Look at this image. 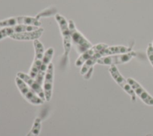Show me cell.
Instances as JSON below:
<instances>
[{
  "mask_svg": "<svg viewBox=\"0 0 153 136\" xmlns=\"http://www.w3.org/2000/svg\"><path fill=\"white\" fill-rule=\"evenodd\" d=\"M55 20L59 25L60 34L62 37L63 47L64 49V52L62 57V63L63 64H65L68 61V55L72 46V41L70 30L69 29L68 21L64 16L59 14H56L55 15Z\"/></svg>",
  "mask_w": 153,
  "mask_h": 136,
  "instance_id": "6da1fadb",
  "label": "cell"
},
{
  "mask_svg": "<svg viewBox=\"0 0 153 136\" xmlns=\"http://www.w3.org/2000/svg\"><path fill=\"white\" fill-rule=\"evenodd\" d=\"M69 29L71 37L72 45H74L76 52L78 54H81L90 48L93 45L84 36V35L79 32L72 20H68Z\"/></svg>",
  "mask_w": 153,
  "mask_h": 136,
  "instance_id": "7a4b0ae2",
  "label": "cell"
},
{
  "mask_svg": "<svg viewBox=\"0 0 153 136\" xmlns=\"http://www.w3.org/2000/svg\"><path fill=\"white\" fill-rule=\"evenodd\" d=\"M19 24L40 27L41 26V22L36 17L31 16H15L0 20V27L1 28Z\"/></svg>",
  "mask_w": 153,
  "mask_h": 136,
  "instance_id": "3957f363",
  "label": "cell"
},
{
  "mask_svg": "<svg viewBox=\"0 0 153 136\" xmlns=\"http://www.w3.org/2000/svg\"><path fill=\"white\" fill-rule=\"evenodd\" d=\"M15 82L20 94L29 103L33 105H41L44 101L42 100L22 79L16 76Z\"/></svg>",
  "mask_w": 153,
  "mask_h": 136,
  "instance_id": "277c9868",
  "label": "cell"
},
{
  "mask_svg": "<svg viewBox=\"0 0 153 136\" xmlns=\"http://www.w3.org/2000/svg\"><path fill=\"white\" fill-rule=\"evenodd\" d=\"M137 55L136 52L133 51H131L129 52L114 54L108 56L101 57L98 59L97 63L102 65H116L121 64L128 62L131 60L132 58L136 57Z\"/></svg>",
  "mask_w": 153,
  "mask_h": 136,
  "instance_id": "5b68a950",
  "label": "cell"
},
{
  "mask_svg": "<svg viewBox=\"0 0 153 136\" xmlns=\"http://www.w3.org/2000/svg\"><path fill=\"white\" fill-rule=\"evenodd\" d=\"M35 55L33 63L30 68L29 75L33 78H35L39 70L44 55V48L43 44L38 39L33 41Z\"/></svg>",
  "mask_w": 153,
  "mask_h": 136,
  "instance_id": "8992f818",
  "label": "cell"
},
{
  "mask_svg": "<svg viewBox=\"0 0 153 136\" xmlns=\"http://www.w3.org/2000/svg\"><path fill=\"white\" fill-rule=\"evenodd\" d=\"M109 72L114 79V80L117 83V84L128 94L130 97L132 102H135L136 100V94L132 89L131 86L128 84L127 80H126L123 75L119 72L118 68L115 65H112L109 69Z\"/></svg>",
  "mask_w": 153,
  "mask_h": 136,
  "instance_id": "52a82bcc",
  "label": "cell"
},
{
  "mask_svg": "<svg viewBox=\"0 0 153 136\" xmlns=\"http://www.w3.org/2000/svg\"><path fill=\"white\" fill-rule=\"evenodd\" d=\"M132 89L139 98L146 104L153 106V97H152L136 80L131 78L127 79Z\"/></svg>",
  "mask_w": 153,
  "mask_h": 136,
  "instance_id": "ba28073f",
  "label": "cell"
},
{
  "mask_svg": "<svg viewBox=\"0 0 153 136\" xmlns=\"http://www.w3.org/2000/svg\"><path fill=\"white\" fill-rule=\"evenodd\" d=\"M53 77L54 67L53 63H51L48 67L42 84L45 98V101H50L52 97L53 88Z\"/></svg>",
  "mask_w": 153,
  "mask_h": 136,
  "instance_id": "9c48e42d",
  "label": "cell"
},
{
  "mask_svg": "<svg viewBox=\"0 0 153 136\" xmlns=\"http://www.w3.org/2000/svg\"><path fill=\"white\" fill-rule=\"evenodd\" d=\"M38 27H39L25 24H19L13 26L2 27L0 29V41L7 37L10 38L12 35H14L15 33L34 30L37 29Z\"/></svg>",
  "mask_w": 153,
  "mask_h": 136,
  "instance_id": "30bf717a",
  "label": "cell"
},
{
  "mask_svg": "<svg viewBox=\"0 0 153 136\" xmlns=\"http://www.w3.org/2000/svg\"><path fill=\"white\" fill-rule=\"evenodd\" d=\"M17 76L22 79L42 100L45 101V95L42 87V85L39 84L37 81L32 78L29 74L19 72L17 73Z\"/></svg>",
  "mask_w": 153,
  "mask_h": 136,
  "instance_id": "8fae6325",
  "label": "cell"
},
{
  "mask_svg": "<svg viewBox=\"0 0 153 136\" xmlns=\"http://www.w3.org/2000/svg\"><path fill=\"white\" fill-rule=\"evenodd\" d=\"M53 54H54V49L52 47L48 48L45 51L43 60L41 64L39 70L38 71V73L36 78H35L37 81V82L41 85H42L43 84L45 75L46 73V72L47 70L49 64L51 63V61L53 58Z\"/></svg>",
  "mask_w": 153,
  "mask_h": 136,
  "instance_id": "7c38bea8",
  "label": "cell"
},
{
  "mask_svg": "<svg viewBox=\"0 0 153 136\" xmlns=\"http://www.w3.org/2000/svg\"><path fill=\"white\" fill-rule=\"evenodd\" d=\"M108 46V45L107 44L103 43H99L93 45L88 50L84 52L82 54H80V55L78 57L75 61V66L76 67L82 66L87 60H88V59L93 57L95 54L106 48Z\"/></svg>",
  "mask_w": 153,
  "mask_h": 136,
  "instance_id": "4fadbf2b",
  "label": "cell"
},
{
  "mask_svg": "<svg viewBox=\"0 0 153 136\" xmlns=\"http://www.w3.org/2000/svg\"><path fill=\"white\" fill-rule=\"evenodd\" d=\"M43 32L44 29L39 27L34 30L15 33L10 38L17 41H35L38 39L42 36Z\"/></svg>",
  "mask_w": 153,
  "mask_h": 136,
  "instance_id": "5bb4252c",
  "label": "cell"
},
{
  "mask_svg": "<svg viewBox=\"0 0 153 136\" xmlns=\"http://www.w3.org/2000/svg\"><path fill=\"white\" fill-rule=\"evenodd\" d=\"M131 47H126L123 45H114V46H108L106 48L102 50L99 52V55L100 57H103L105 56L118 54H123L129 52L131 51Z\"/></svg>",
  "mask_w": 153,
  "mask_h": 136,
  "instance_id": "9a60e30c",
  "label": "cell"
},
{
  "mask_svg": "<svg viewBox=\"0 0 153 136\" xmlns=\"http://www.w3.org/2000/svg\"><path fill=\"white\" fill-rule=\"evenodd\" d=\"M41 129V120L39 118H36L33 123L32 127L26 136H38Z\"/></svg>",
  "mask_w": 153,
  "mask_h": 136,
  "instance_id": "2e32d148",
  "label": "cell"
},
{
  "mask_svg": "<svg viewBox=\"0 0 153 136\" xmlns=\"http://www.w3.org/2000/svg\"><path fill=\"white\" fill-rule=\"evenodd\" d=\"M56 10L54 8H46L38 13L37 16H36L38 19L42 17H47V16H51L53 15H56Z\"/></svg>",
  "mask_w": 153,
  "mask_h": 136,
  "instance_id": "e0dca14e",
  "label": "cell"
},
{
  "mask_svg": "<svg viewBox=\"0 0 153 136\" xmlns=\"http://www.w3.org/2000/svg\"><path fill=\"white\" fill-rule=\"evenodd\" d=\"M146 54L149 61L153 66V47L152 43H149L146 49Z\"/></svg>",
  "mask_w": 153,
  "mask_h": 136,
  "instance_id": "ac0fdd59",
  "label": "cell"
},
{
  "mask_svg": "<svg viewBox=\"0 0 153 136\" xmlns=\"http://www.w3.org/2000/svg\"><path fill=\"white\" fill-rule=\"evenodd\" d=\"M152 47H153V42H152Z\"/></svg>",
  "mask_w": 153,
  "mask_h": 136,
  "instance_id": "d6986e66",
  "label": "cell"
}]
</instances>
